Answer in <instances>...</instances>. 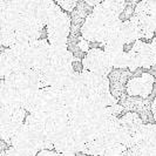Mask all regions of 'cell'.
<instances>
[{
    "label": "cell",
    "instance_id": "obj_6",
    "mask_svg": "<svg viewBox=\"0 0 156 156\" xmlns=\"http://www.w3.org/2000/svg\"><path fill=\"white\" fill-rule=\"evenodd\" d=\"M122 20L114 25H108L101 20L99 16L93 13H89L86 16L85 21L82 23L80 31H81V38L87 40L88 42H99L101 44L103 40L109 35L110 33L116 31L119 26L121 25Z\"/></svg>",
    "mask_w": 156,
    "mask_h": 156
},
{
    "label": "cell",
    "instance_id": "obj_8",
    "mask_svg": "<svg viewBox=\"0 0 156 156\" xmlns=\"http://www.w3.org/2000/svg\"><path fill=\"white\" fill-rule=\"evenodd\" d=\"M27 113L23 109L0 108V141L11 143L16 130L23 126ZM11 147V144H9Z\"/></svg>",
    "mask_w": 156,
    "mask_h": 156
},
{
    "label": "cell",
    "instance_id": "obj_2",
    "mask_svg": "<svg viewBox=\"0 0 156 156\" xmlns=\"http://www.w3.org/2000/svg\"><path fill=\"white\" fill-rule=\"evenodd\" d=\"M4 81L16 92L21 103V108L28 113L32 102L41 88L37 72L33 69L14 72L4 79Z\"/></svg>",
    "mask_w": 156,
    "mask_h": 156
},
{
    "label": "cell",
    "instance_id": "obj_28",
    "mask_svg": "<svg viewBox=\"0 0 156 156\" xmlns=\"http://www.w3.org/2000/svg\"><path fill=\"white\" fill-rule=\"evenodd\" d=\"M87 4H88V5H90V6H93V8H94L95 6H98V5L100 4V1H90V0H88V1H87Z\"/></svg>",
    "mask_w": 156,
    "mask_h": 156
},
{
    "label": "cell",
    "instance_id": "obj_4",
    "mask_svg": "<svg viewBox=\"0 0 156 156\" xmlns=\"http://www.w3.org/2000/svg\"><path fill=\"white\" fill-rule=\"evenodd\" d=\"M65 108V98L62 90L52 87L40 88L32 102L28 114L35 116H44Z\"/></svg>",
    "mask_w": 156,
    "mask_h": 156
},
{
    "label": "cell",
    "instance_id": "obj_18",
    "mask_svg": "<svg viewBox=\"0 0 156 156\" xmlns=\"http://www.w3.org/2000/svg\"><path fill=\"white\" fill-rule=\"evenodd\" d=\"M109 61H110V63H112V67H113V68H119V69L128 68L129 53L125 51V52L115 55V56H113V58H109Z\"/></svg>",
    "mask_w": 156,
    "mask_h": 156
},
{
    "label": "cell",
    "instance_id": "obj_13",
    "mask_svg": "<svg viewBox=\"0 0 156 156\" xmlns=\"http://www.w3.org/2000/svg\"><path fill=\"white\" fill-rule=\"evenodd\" d=\"M155 79L149 73H142L139 78L130 79L127 82V94L129 96H141L143 99L148 98L153 92Z\"/></svg>",
    "mask_w": 156,
    "mask_h": 156
},
{
    "label": "cell",
    "instance_id": "obj_29",
    "mask_svg": "<svg viewBox=\"0 0 156 156\" xmlns=\"http://www.w3.org/2000/svg\"><path fill=\"white\" fill-rule=\"evenodd\" d=\"M150 46H151V48H153V49L156 52V37H154V38H153L151 42H150Z\"/></svg>",
    "mask_w": 156,
    "mask_h": 156
},
{
    "label": "cell",
    "instance_id": "obj_1",
    "mask_svg": "<svg viewBox=\"0 0 156 156\" xmlns=\"http://www.w3.org/2000/svg\"><path fill=\"white\" fill-rule=\"evenodd\" d=\"M11 147L38 154L42 150H53V143L48 141L44 128L35 117L27 114L23 126L11 140Z\"/></svg>",
    "mask_w": 156,
    "mask_h": 156
},
{
    "label": "cell",
    "instance_id": "obj_5",
    "mask_svg": "<svg viewBox=\"0 0 156 156\" xmlns=\"http://www.w3.org/2000/svg\"><path fill=\"white\" fill-rule=\"evenodd\" d=\"M70 16L59 7L49 16L46 25L47 41L51 46H66L70 33Z\"/></svg>",
    "mask_w": 156,
    "mask_h": 156
},
{
    "label": "cell",
    "instance_id": "obj_3",
    "mask_svg": "<svg viewBox=\"0 0 156 156\" xmlns=\"http://www.w3.org/2000/svg\"><path fill=\"white\" fill-rule=\"evenodd\" d=\"M20 4L23 23L40 31L46 27L49 16L59 8L53 0H21Z\"/></svg>",
    "mask_w": 156,
    "mask_h": 156
},
{
    "label": "cell",
    "instance_id": "obj_24",
    "mask_svg": "<svg viewBox=\"0 0 156 156\" xmlns=\"http://www.w3.org/2000/svg\"><path fill=\"white\" fill-rule=\"evenodd\" d=\"M78 46H79V48L82 51V52H88L89 49H90V47H89V42L87 41V40H85V39H80V41H79V44H78Z\"/></svg>",
    "mask_w": 156,
    "mask_h": 156
},
{
    "label": "cell",
    "instance_id": "obj_9",
    "mask_svg": "<svg viewBox=\"0 0 156 156\" xmlns=\"http://www.w3.org/2000/svg\"><path fill=\"white\" fill-rule=\"evenodd\" d=\"M129 53L128 69L132 73L137 68H151L156 66V52L151 48L150 44L137 40L133 44Z\"/></svg>",
    "mask_w": 156,
    "mask_h": 156
},
{
    "label": "cell",
    "instance_id": "obj_11",
    "mask_svg": "<svg viewBox=\"0 0 156 156\" xmlns=\"http://www.w3.org/2000/svg\"><path fill=\"white\" fill-rule=\"evenodd\" d=\"M85 146H86L85 141L79 136L78 133L69 125V128L53 142V150L59 154L76 155V153L83 151Z\"/></svg>",
    "mask_w": 156,
    "mask_h": 156
},
{
    "label": "cell",
    "instance_id": "obj_30",
    "mask_svg": "<svg viewBox=\"0 0 156 156\" xmlns=\"http://www.w3.org/2000/svg\"><path fill=\"white\" fill-rule=\"evenodd\" d=\"M61 156H75V154H61Z\"/></svg>",
    "mask_w": 156,
    "mask_h": 156
},
{
    "label": "cell",
    "instance_id": "obj_23",
    "mask_svg": "<svg viewBox=\"0 0 156 156\" xmlns=\"http://www.w3.org/2000/svg\"><path fill=\"white\" fill-rule=\"evenodd\" d=\"M107 109H108V112H109V114L119 117V114L123 112V107H122L121 105L117 103V105H114V106H112V107H108Z\"/></svg>",
    "mask_w": 156,
    "mask_h": 156
},
{
    "label": "cell",
    "instance_id": "obj_19",
    "mask_svg": "<svg viewBox=\"0 0 156 156\" xmlns=\"http://www.w3.org/2000/svg\"><path fill=\"white\" fill-rule=\"evenodd\" d=\"M127 148L122 144H112L106 147L101 156H125Z\"/></svg>",
    "mask_w": 156,
    "mask_h": 156
},
{
    "label": "cell",
    "instance_id": "obj_20",
    "mask_svg": "<svg viewBox=\"0 0 156 156\" xmlns=\"http://www.w3.org/2000/svg\"><path fill=\"white\" fill-rule=\"evenodd\" d=\"M0 156H37L33 153L26 151V150H20V149H16L13 147H8Z\"/></svg>",
    "mask_w": 156,
    "mask_h": 156
},
{
    "label": "cell",
    "instance_id": "obj_17",
    "mask_svg": "<svg viewBox=\"0 0 156 156\" xmlns=\"http://www.w3.org/2000/svg\"><path fill=\"white\" fill-rule=\"evenodd\" d=\"M16 44V32L6 27H0V47L11 48Z\"/></svg>",
    "mask_w": 156,
    "mask_h": 156
},
{
    "label": "cell",
    "instance_id": "obj_21",
    "mask_svg": "<svg viewBox=\"0 0 156 156\" xmlns=\"http://www.w3.org/2000/svg\"><path fill=\"white\" fill-rule=\"evenodd\" d=\"M55 2L60 8L62 7V9H66L68 12H72L75 8V6L78 5V2L75 0H56Z\"/></svg>",
    "mask_w": 156,
    "mask_h": 156
},
{
    "label": "cell",
    "instance_id": "obj_25",
    "mask_svg": "<svg viewBox=\"0 0 156 156\" xmlns=\"http://www.w3.org/2000/svg\"><path fill=\"white\" fill-rule=\"evenodd\" d=\"M37 156H61V154L56 153L54 150H42L37 154Z\"/></svg>",
    "mask_w": 156,
    "mask_h": 156
},
{
    "label": "cell",
    "instance_id": "obj_10",
    "mask_svg": "<svg viewBox=\"0 0 156 156\" xmlns=\"http://www.w3.org/2000/svg\"><path fill=\"white\" fill-rule=\"evenodd\" d=\"M82 67L85 70L103 76H108L113 70L108 56L101 48H90L82 59Z\"/></svg>",
    "mask_w": 156,
    "mask_h": 156
},
{
    "label": "cell",
    "instance_id": "obj_12",
    "mask_svg": "<svg viewBox=\"0 0 156 156\" xmlns=\"http://www.w3.org/2000/svg\"><path fill=\"white\" fill-rule=\"evenodd\" d=\"M51 45L47 39H39L30 45V65L35 72H42L48 67Z\"/></svg>",
    "mask_w": 156,
    "mask_h": 156
},
{
    "label": "cell",
    "instance_id": "obj_14",
    "mask_svg": "<svg viewBox=\"0 0 156 156\" xmlns=\"http://www.w3.org/2000/svg\"><path fill=\"white\" fill-rule=\"evenodd\" d=\"M119 120H120V127L122 128L126 137L128 140V143H129L128 149L133 148L134 146H135L136 135H137L139 130L141 129V127L143 126V121L141 120L139 114L134 113V112L126 113L125 115L121 116Z\"/></svg>",
    "mask_w": 156,
    "mask_h": 156
},
{
    "label": "cell",
    "instance_id": "obj_7",
    "mask_svg": "<svg viewBox=\"0 0 156 156\" xmlns=\"http://www.w3.org/2000/svg\"><path fill=\"white\" fill-rule=\"evenodd\" d=\"M151 6L153 0L140 1L134 9L133 16L129 19L134 23L140 40L153 39L155 37V26L151 16Z\"/></svg>",
    "mask_w": 156,
    "mask_h": 156
},
{
    "label": "cell",
    "instance_id": "obj_26",
    "mask_svg": "<svg viewBox=\"0 0 156 156\" xmlns=\"http://www.w3.org/2000/svg\"><path fill=\"white\" fill-rule=\"evenodd\" d=\"M151 16H153V21H154L155 33H156V0H153V6H151Z\"/></svg>",
    "mask_w": 156,
    "mask_h": 156
},
{
    "label": "cell",
    "instance_id": "obj_22",
    "mask_svg": "<svg viewBox=\"0 0 156 156\" xmlns=\"http://www.w3.org/2000/svg\"><path fill=\"white\" fill-rule=\"evenodd\" d=\"M12 73H13L12 69H11L4 61L0 60V80H4L6 76H8V75L12 74Z\"/></svg>",
    "mask_w": 156,
    "mask_h": 156
},
{
    "label": "cell",
    "instance_id": "obj_27",
    "mask_svg": "<svg viewBox=\"0 0 156 156\" xmlns=\"http://www.w3.org/2000/svg\"><path fill=\"white\" fill-rule=\"evenodd\" d=\"M151 113H153V116L156 120V98L154 99V101L151 103Z\"/></svg>",
    "mask_w": 156,
    "mask_h": 156
},
{
    "label": "cell",
    "instance_id": "obj_16",
    "mask_svg": "<svg viewBox=\"0 0 156 156\" xmlns=\"http://www.w3.org/2000/svg\"><path fill=\"white\" fill-rule=\"evenodd\" d=\"M119 37H120L121 41L125 44V46L129 45V44H134L135 41L140 40L134 23L129 19L121 23L120 28H119Z\"/></svg>",
    "mask_w": 156,
    "mask_h": 156
},
{
    "label": "cell",
    "instance_id": "obj_15",
    "mask_svg": "<svg viewBox=\"0 0 156 156\" xmlns=\"http://www.w3.org/2000/svg\"><path fill=\"white\" fill-rule=\"evenodd\" d=\"M74 56L66 46H51L48 67H73Z\"/></svg>",
    "mask_w": 156,
    "mask_h": 156
}]
</instances>
